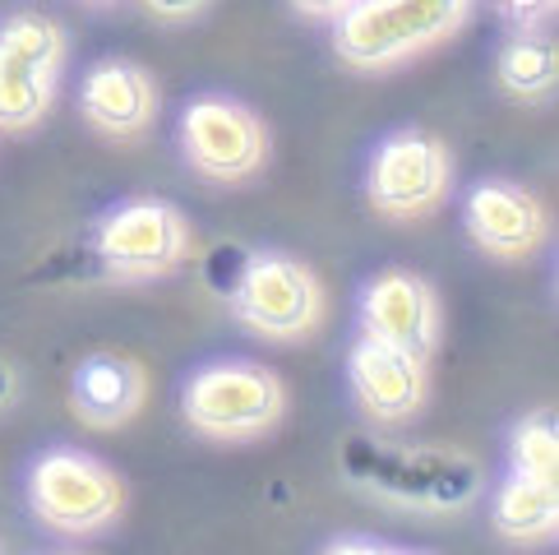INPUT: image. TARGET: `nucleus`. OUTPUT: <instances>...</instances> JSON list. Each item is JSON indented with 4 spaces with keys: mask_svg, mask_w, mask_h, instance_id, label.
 <instances>
[{
    "mask_svg": "<svg viewBox=\"0 0 559 555\" xmlns=\"http://www.w3.org/2000/svg\"><path fill=\"white\" fill-rule=\"evenodd\" d=\"M476 0H356L333 19V51L352 70H393L439 43H449L472 19Z\"/></svg>",
    "mask_w": 559,
    "mask_h": 555,
    "instance_id": "f257e3e1",
    "label": "nucleus"
},
{
    "mask_svg": "<svg viewBox=\"0 0 559 555\" xmlns=\"http://www.w3.org/2000/svg\"><path fill=\"white\" fill-rule=\"evenodd\" d=\"M70 61V37L61 19L43 10H19L0 19V130L24 134L47 121Z\"/></svg>",
    "mask_w": 559,
    "mask_h": 555,
    "instance_id": "f03ea898",
    "label": "nucleus"
},
{
    "mask_svg": "<svg viewBox=\"0 0 559 555\" xmlns=\"http://www.w3.org/2000/svg\"><path fill=\"white\" fill-rule=\"evenodd\" d=\"M231 310L250 333L269 343H306L324 324L329 296L319 273L292 255H250L231 283Z\"/></svg>",
    "mask_w": 559,
    "mask_h": 555,
    "instance_id": "7ed1b4c3",
    "label": "nucleus"
},
{
    "mask_svg": "<svg viewBox=\"0 0 559 555\" xmlns=\"http://www.w3.org/2000/svg\"><path fill=\"white\" fill-rule=\"evenodd\" d=\"M181 412L199 435H209V440H223V445L254 440V435H264L283 422L287 385L277 380L269 366L213 362V366H199L186 380Z\"/></svg>",
    "mask_w": 559,
    "mask_h": 555,
    "instance_id": "20e7f679",
    "label": "nucleus"
},
{
    "mask_svg": "<svg viewBox=\"0 0 559 555\" xmlns=\"http://www.w3.org/2000/svg\"><path fill=\"white\" fill-rule=\"evenodd\" d=\"M28 505L51 532L88 538L121 519L126 491L121 477L93 453L79 449H47L28 472Z\"/></svg>",
    "mask_w": 559,
    "mask_h": 555,
    "instance_id": "39448f33",
    "label": "nucleus"
},
{
    "mask_svg": "<svg viewBox=\"0 0 559 555\" xmlns=\"http://www.w3.org/2000/svg\"><path fill=\"white\" fill-rule=\"evenodd\" d=\"M453 190V163L444 139L426 130H397L370 153L366 167V200L374 213L393 217V223H412L426 217L449 200Z\"/></svg>",
    "mask_w": 559,
    "mask_h": 555,
    "instance_id": "423d86ee",
    "label": "nucleus"
},
{
    "mask_svg": "<svg viewBox=\"0 0 559 555\" xmlns=\"http://www.w3.org/2000/svg\"><path fill=\"white\" fill-rule=\"evenodd\" d=\"M181 153L199 176L217 186H236L269 163V130L246 103L194 97L181 111Z\"/></svg>",
    "mask_w": 559,
    "mask_h": 555,
    "instance_id": "0eeeda50",
    "label": "nucleus"
},
{
    "mask_svg": "<svg viewBox=\"0 0 559 555\" xmlns=\"http://www.w3.org/2000/svg\"><path fill=\"white\" fill-rule=\"evenodd\" d=\"M190 255V223L167 200H130L97 223V260L111 278H163Z\"/></svg>",
    "mask_w": 559,
    "mask_h": 555,
    "instance_id": "6e6552de",
    "label": "nucleus"
},
{
    "mask_svg": "<svg viewBox=\"0 0 559 555\" xmlns=\"http://www.w3.org/2000/svg\"><path fill=\"white\" fill-rule=\"evenodd\" d=\"M356 477L407 509H457L481 491V468L449 449H370Z\"/></svg>",
    "mask_w": 559,
    "mask_h": 555,
    "instance_id": "1a4fd4ad",
    "label": "nucleus"
},
{
    "mask_svg": "<svg viewBox=\"0 0 559 555\" xmlns=\"http://www.w3.org/2000/svg\"><path fill=\"white\" fill-rule=\"evenodd\" d=\"M347 380L361 412L379 426L412 422L430 399V362L407 347H393L384 339H361L347 352Z\"/></svg>",
    "mask_w": 559,
    "mask_h": 555,
    "instance_id": "9d476101",
    "label": "nucleus"
},
{
    "mask_svg": "<svg viewBox=\"0 0 559 555\" xmlns=\"http://www.w3.org/2000/svg\"><path fill=\"white\" fill-rule=\"evenodd\" d=\"M467 236L499 264H527L546 246L550 217L527 186L481 181L467 194Z\"/></svg>",
    "mask_w": 559,
    "mask_h": 555,
    "instance_id": "9b49d317",
    "label": "nucleus"
},
{
    "mask_svg": "<svg viewBox=\"0 0 559 555\" xmlns=\"http://www.w3.org/2000/svg\"><path fill=\"white\" fill-rule=\"evenodd\" d=\"M439 296L426 278L407 269H389L366 283L361 292V333L384 339L393 347H407L416 356H435L439 347Z\"/></svg>",
    "mask_w": 559,
    "mask_h": 555,
    "instance_id": "f8f14e48",
    "label": "nucleus"
},
{
    "mask_svg": "<svg viewBox=\"0 0 559 555\" xmlns=\"http://www.w3.org/2000/svg\"><path fill=\"white\" fill-rule=\"evenodd\" d=\"M79 111L107 139H134L153 126L157 88L134 61H97L79 84Z\"/></svg>",
    "mask_w": 559,
    "mask_h": 555,
    "instance_id": "ddd939ff",
    "label": "nucleus"
},
{
    "mask_svg": "<svg viewBox=\"0 0 559 555\" xmlns=\"http://www.w3.org/2000/svg\"><path fill=\"white\" fill-rule=\"evenodd\" d=\"M144 393H148L144 370H139L130 356H116V352H93L70 375L74 416L93 430L126 426L130 416L144 408Z\"/></svg>",
    "mask_w": 559,
    "mask_h": 555,
    "instance_id": "4468645a",
    "label": "nucleus"
},
{
    "mask_svg": "<svg viewBox=\"0 0 559 555\" xmlns=\"http://www.w3.org/2000/svg\"><path fill=\"white\" fill-rule=\"evenodd\" d=\"M559 528V491L550 477H527V472H509V482L495 495V532L504 542L536 546L550 542Z\"/></svg>",
    "mask_w": 559,
    "mask_h": 555,
    "instance_id": "2eb2a0df",
    "label": "nucleus"
},
{
    "mask_svg": "<svg viewBox=\"0 0 559 555\" xmlns=\"http://www.w3.org/2000/svg\"><path fill=\"white\" fill-rule=\"evenodd\" d=\"M495 74H499V88H504L509 97H518V103H542V97L555 93L559 56L542 33H518L499 47Z\"/></svg>",
    "mask_w": 559,
    "mask_h": 555,
    "instance_id": "dca6fc26",
    "label": "nucleus"
},
{
    "mask_svg": "<svg viewBox=\"0 0 559 555\" xmlns=\"http://www.w3.org/2000/svg\"><path fill=\"white\" fill-rule=\"evenodd\" d=\"M509 459L513 472H527V477H559V430L550 416H523L509 435Z\"/></svg>",
    "mask_w": 559,
    "mask_h": 555,
    "instance_id": "f3484780",
    "label": "nucleus"
},
{
    "mask_svg": "<svg viewBox=\"0 0 559 555\" xmlns=\"http://www.w3.org/2000/svg\"><path fill=\"white\" fill-rule=\"evenodd\" d=\"M495 5H499V14H504V19H513V24L536 28L555 10V0H495Z\"/></svg>",
    "mask_w": 559,
    "mask_h": 555,
    "instance_id": "a211bd4d",
    "label": "nucleus"
},
{
    "mask_svg": "<svg viewBox=\"0 0 559 555\" xmlns=\"http://www.w3.org/2000/svg\"><path fill=\"white\" fill-rule=\"evenodd\" d=\"M144 10L157 19H194L199 10H209V0H144Z\"/></svg>",
    "mask_w": 559,
    "mask_h": 555,
    "instance_id": "6ab92c4d",
    "label": "nucleus"
},
{
    "mask_svg": "<svg viewBox=\"0 0 559 555\" xmlns=\"http://www.w3.org/2000/svg\"><path fill=\"white\" fill-rule=\"evenodd\" d=\"M292 5L301 10L306 19H329V24H333V19H343L356 0H292Z\"/></svg>",
    "mask_w": 559,
    "mask_h": 555,
    "instance_id": "aec40b11",
    "label": "nucleus"
},
{
    "mask_svg": "<svg viewBox=\"0 0 559 555\" xmlns=\"http://www.w3.org/2000/svg\"><path fill=\"white\" fill-rule=\"evenodd\" d=\"M329 551L333 555H366V551H393V546L374 542V538H337V542H329Z\"/></svg>",
    "mask_w": 559,
    "mask_h": 555,
    "instance_id": "412c9836",
    "label": "nucleus"
},
{
    "mask_svg": "<svg viewBox=\"0 0 559 555\" xmlns=\"http://www.w3.org/2000/svg\"><path fill=\"white\" fill-rule=\"evenodd\" d=\"M14 399V370L10 366H0V408H5Z\"/></svg>",
    "mask_w": 559,
    "mask_h": 555,
    "instance_id": "4be33fe9",
    "label": "nucleus"
},
{
    "mask_svg": "<svg viewBox=\"0 0 559 555\" xmlns=\"http://www.w3.org/2000/svg\"><path fill=\"white\" fill-rule=\"evenodd\" d=\"M88 5H116V0H88Z\"/></svg>",
    "mask_w": 559,
    "mask_h": 555,
    "instance_id": "5701e85b",
    "label": "nucleus"
}]
</instances>
